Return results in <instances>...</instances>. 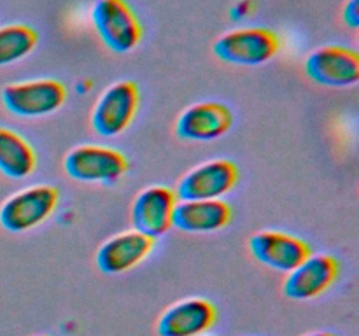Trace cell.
<instances>
[{
	"label": "cell",
	"mask_w": 359,
	"mask_h": 336,
	"mask_svg": "<svg viewBox=\"0 0 359 336\" xmlns=\"http://www.w3.org/2000/svg\"><path fill=\"white\" fill-rule=\"evenodd\" d=\"M91 18L98 37L112 52L126 55L140 44L142 24L126 0H97Z\"/></svg>",
	"instance_id": "6da1fadb"
},
{
	"label": "cell",
	"mask_w": 359,
	"mask_h": 336,
	"mask_svg": "<svg viewBox=\"0 0 359 336\" xmlns=\"http://www.w3.org/2000/svg\"><path fill=\"white\" fill-rule=\"evenodd\" d=\"M39 41L37 31L28 24L0 27V66L13 65L27 58Z\"/></svg>",
	"instance_id": "e0dca14e"
},
{
	"label": "cell",
	"mask_w": 359,
	"mask_h": 336,
	"mask_svg": "<svg viewBox=\"0 0 359 336\" xmlns=\"http://www.w3.org/2000/svg\"><path fill=\"white\" fill-rule=\"evenodd\" d=\"M65 100V86L55 79L14 83L7 84L2 90V102L6 108L20 118H44L62 108Z\"/></svg>",
	"instance_id": "5b68a950"
},
{
	"label": "cell",
	"mask_w": 359,
	"mask_h": 336,
	"mask_svg": "<svg viewBox=\"0 0 359 336\" xmlns=\"http://www.w3.org/2000/svg\"><path fill=\"white\" fill-rule=\"evenodd\" d=\"M231 206L223 200L177 202L172 226L184 233H214L230 223Z\"/></svg>",
	"instance_id": "9a60e30c"
},
{
	"label": "cell",
	"mask_w": 359,
	"mask_h": 336,
	"mask_svg": "<svg viewBox=\"0 0 359 336\" xmlns=\"http://www.w3.org/2000/svg\"><path fill=\"white\" fill-rule=\"evenodd\" d=\"M216 307L203 298L174 303L156 322L158 336H202L216 322Z\"/></svg>",
	"instance_id": "7c38bea8"
},
{
	"label": "cell",
	"mask_w": 359,
	"mask_h": 336,
	"mask_svg": "<svg viewBox=\"0 0 359 336\" xmlns=\"http://www.w3.org/2000/svg\"><path fill=\"white\" fill-rule=\"evenodd\" d=\"M339 276V261L328 254H311L304 262L287 273L283 284L284 296L294 301L318 298Z\"/></svg>",
	"instance_id": "8fae6325"
},
{
	"label": "cell",
	"mask_w": 359,
	"mask_h": 336,
	"mask_svg": "<svg viewBox=\"0 0 359 336\" xmlns=\"http://www.w3.org/2000/svg\"><path fill=\"white\" fill-rule=\"evenodd\" d=\"M279 37L269 28H238L214 42V55L231 65L256 66L270 62L279 51Z\"/></svg>",
	"instance_id": "7a4b0ae2"
},
{
	"label": "cell",
	"mask_w": 359,
	"mask_h": 336,
	"mask_svg": "<svg viewBox=\"0 0 359 336\" xmlns=\"http://www.w3.org/2000/svg\"><path fill=\"white\" fill-rule=\"evenodd\" d=\"M205 336H210V335H205Z\"/></svg>",
	"instance_id": "44dd1931"
},
{
	"label": "cell",
	"mask_w": 359,
	"mask_h": 336,
	"mask_svg": "<svg viewBox=\"0 0 359 336\" xmlns=\"http://www.w3.org/2000/svg\"><path fill=\"white\" fill-rule=\"evenodd\" d=\"M139 107V88L132 80H118L97 100L91 125L100 136H118L130 126Z\"/></svg>",
	"instance_id": "8992f818"
},
{
	"label": "cell",
	"mask_w": 359,
	"mask_h": 336,
	"mask_svg": "<svg viewBox=\"0 0 359 336\" xmlns=\"http://www.w3.org/2000/svg\"><path fill=\"white\" fill-rule=\"evenodd\" d=\"M65 174L86 184H114L128 170L125 154L111 147L79 146L70 150L63 161Z\"/></svg>",
	"instance_id": "3957f363"
},
{
	"label": "cell",
	"mask_w": 359,
	"mask_h": 336,
	"mask_svg": "<svg viewBox=\"0 0 359 336\" xmlns=\"http://www.w3.org/2000/svg\"><path fill=\"white\" fill-rule=\"evenodd\" d=\"M305 336H335V335H333V332L319 331V332H311V335H305Z\"/></svg>",
	"instance_id": "d6986e66"
},
{
	"label": "cell",
	"mask_w": 359,
	"mask_h": 336,
	"mask_svg": "<svg viewBox=\"0 0 359 336\" xmlns=\"http://www.w3.org/2000/svg\"><path fill=\"white\" fill-rule=\"evenodd\" d=\"M305 74L321 86H354L359 80V56L344 46H325L307 56Z\"/></svg>",
	"instance_id": "52a82bcc"
},
{
	"label": "cell",
	"mask_w": 359,
	"mask_h": 336,
	"mask_svg": "<svg viewBox=\"0 0 359 336\" xmlns=\"http://www.w3.org/2000/svg\"><path fill=\"white\" fill-rule=\"evenodd\" d=\"M60 192L53 186H34L11 196L0 206V226L23 233L44 223L58 205Z\"/></svg>",
	"instance_id": "277c9868"
},
{
	"label": "cell",
	"mask_w": 359,
	"mask_h": 336,
	"mask_svg": "<svg viewBox=\"0 0 359 336\" xmlns=\"http://www.w3.org/2000/svg\"><path fill=\"white\" fill-rule=\"evenodd\" d=\"M35 150L16 132L0 128V172L11 178H25L35 170Z\"/></svg>",
	"instance_id": "2e32d148"
},
{
	"label": "cell",
	"mask_w": 359,
	"mask_h": 336,
	"mask_svg": "<svg viewBox=\"0 0 359 336\" xmlns=\"http://www.w3.org/2000/svg\"><path fill=\"white\" fill-rule=\"evenodd\" d=\"M359 0H349L344 7V21L349 28L356 30L359 24V9H358Z\"/></svg>",
	"instance_id": "ac0fdd59"
},
{
	"label": "cell",
	"mask_w": 359,
	"mask_h": 336,
	"mask_svg": "<svg viewBox=\"0 0 359 336\" xmlns=\"http://www.w3.org/2000/svg\"><path fill=\"white\" fill-rule=\"evenodd\" d=\"M154 240L139 233V231H125L114 234L100 245L97 252V266L107 275L125 273L142 262L153 251Z\"/></svg>",
	"instance_id": "5bb4252c"
},
{
	"label": "cell",
	"mask_w": 359,
	"mask_h": 336,
	"mask_svg": "<svg viewBox=\"0 0 359 336\" xmlns=\"http://www.w3.org/2000/svg\"><path fill=\"white\" fill-rule=\"evenodd\" d=\"M233 122L230 108L219 102H200L186 108L177 119L175 132L193 142H212L223 136Z\"/></svg>",
	"instance_id": "4fadbf2b"
},
{
	"label": "cell",
	"mask_w": 359,
	"mask_h": 336,
	"mask_svg": "<svg viewBox=\"0 0 359 336\" xmlns=\"http://www.w3.org/2000/svg\"><path fill=\"white\" fill-rule=\"evenodd\" d=\"M35 336H48V335H35Z\"/></svg>",
	"instance_id": "ffe728a7"
},
{
	"label": "cell",
	"mask_w": 359,
	"mask_h": 336,
	"mask_svg": "<svg viewBox=\"0 0 359 336\" xmlns=\"http://www.w3.org/2000/svg\"><path fill=\"white\" fill-rule=\"evenodd\" d=\"M252 258L276 272L290 273L311 255V247L302 238L283 231H259L249 238Z\"/></svg>",
	"instance_id": "9c48e42d"
},
{
	"label": "cell",
	"mask_w": 359,
	"mask_h": 336,
	"mask_svg": "<svg viewBox=\"0 0 359 336\" xmlns=\"http://www.w3.org/2000/svg\"><path fill=\"white\" fill-rule=\"evenodd\" d=\"M238 178L237 164L230 160H214L198 164L181 178L177 184V198L181 202L191 200H219L235 188Z\"/></svg>",
	"instance_id": "ba28073f"
},
{
	"label": "cell",
	"mask_w": 359,
	"mask_h": 336,
	"mask_svg": "<svg viewBox=\"0 0 359 336\" xmlns=\"http://www.w3.org/2000/svg\"><path fill=\"white\" fill-rule=\"evenodd\" d=\"M177 205V196L167 186H151L139 192L132 205L133 230L146 237H163L172 227L174 209Z\"/></svg>",
	"instance_id": "30bf717a"
}]
</instances>
